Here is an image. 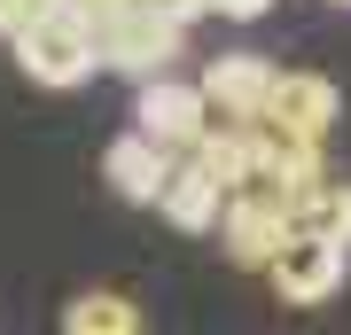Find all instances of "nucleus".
Here are the masks:
<instances>
[{"mask_svg": "<svg viewBox=\"0 0 351 335\" xmlns=\"http://www.w3.org/2000/svg\"><path fill=\"white\" fill-rule=\"evenodd\" d=\"M16 62H24V78H39V86H78L101 62V24L78 0H47V8L16 32Z\"/></svg>", "mask_w": 351, "mask_h": 335, "instance_id": "nucleus-1", "label": "nucleus"}, {"mask_svg": "<svg viewBox=\"0 0 351 335\" xmlns=\"http://www.w3.org/2000/svg\"><path fill=\"white\" fill-rule=\"evenodd\" d=\"M343 265H351V242L313 234V226H289L281 249L265 258V281L281 288V304H328L343 288Z\"/></svg>", "mask_w": 351, "mask_h": 335, "instance_id": "nucleus-2", "label": "nucleus"}, {"mask_svg": "<svg viewBox=\"0 0 351 335\" xmlns=\"http://www.w3.org/2000/svg\"><path fill=\"white\" fill-rule=\"evenodd\" d=\"M180 55V16L149 8V0H125V8L101 16V62L125 78H156L164 62Z\"/></svg>", "mask_w": 351, "mask_h": 335, "instance_id": "nucleus-3", "label": "nucleus"}, {"mask_svg": "<svg viewBox=\"0 0 351 335\" xmlns=\"http://www.w3.org/2000/svg\"><path fill=\"white\" fill-rule=\"evenodd\" d=\"M265 94H274V62L258 55H219L203 71V101H211V133H242V125L265 117Z\"/></svg>", "mask_w": 351, "mask_h": 335, "instance_id": "nucleus-4", "label": "nucleus"}, {"mask_svg": "<svg viewBox=\"0 0 351 335\" xmlns=\"http://www.w3.org/2000/svg\"><path fill=\"white\" fill-rule=\"evenodd\" d=\"M133 125L149 140H164V149H195L203 133H211V101H203V86H172V78H141V110H133Z\"/></svg>", "mask_w": 351, "mask_h": 335, "instance_id": "nucleus-5", "label": "nucleus"}, {"mask_svg": "<svg viewBox=\"0 0 351 335\" xmlns=\"http://www.w3.org/2000/svg\"><path fill=\"white\" fill-rule=\"evenodd\" d=\"M343 117V94L336 78L320 71H274V94H265V125H281V133H304V140H328Z\"/></svg>", "mask_w": 351, "mask_h": 335, "instance_id": "nucleus-6", "label": "nucleus"}, {"mask_svg": "<svg viewBox=\"0 0 351 335\" xmlns=\"http://www.w3.org/2000/svg\"><path fill=\"white\" fill-rule=\"evenodd\" d=\"M289 211H297V203L234 187V195H226V219H219V242H226V258H234V265H265V258L281 249V234H289Z\"/></svg>", "mask_w": 351, "mask_h": 335, "instance_id": "nucleus-7", "label": "nucleus"}, {"mask_svg": "<svg viewBox=\"0 0 351 335\" xmlns=\"http://www.w3.org/2000/svg\"><path fill=\"white\" fill-rule=\"evenodd\" d=\"M156 211L172 219V226H188V234H203V226H219V219H226V187L211 179V164H203L195 149H180V156H172V172H164Z\"/></svg>", "mask_w": 351, "mask_h": 335, "instance_id": "nucleus-8", "label": "nucleus"}, {"mask_svg": "<svg viewBox=\"0 0 351 335\" xmlns=\"http://www.w3.org/2000/svg\"><path fill=\"white\" fill-rule=\"evenodd\" d=\"M164 172H172V149L149 140L141 125H133L125 140H110V156H101V179H110L125 203H156L164 195Z\"/></svg>", "mask_w": 351, "mask_h": 335, "instance_id": "nucleus-9", "label": "nucleus"}, {"mask_svg": "<svg viewBox=\"0 0 351 335\" xmlns=\"http://www.w3.org/2000/svg\"><path fill=\"white\" fill-rule=\"evenodd\" d=\"M289 226H313V234H336V242H351V179H313L297 195V211H289Z\"/></svg>", "mask_w": 351, "mask_h": 335, "instance_id": "nucleus-10", "label": "nucleus"}, {"mask_svg": "<svg viewBox=\"0 0 351 335\" xmlns=\"http://www.w3.org/2000/svg\"><path fill=\"white\" fill-rule=\"evenodd\" d=\"M63 327H71V335H133L141 312H133L125 297H110V288H86L78 304H63Z\"/></svg>", "mask_w": 351, "mask_h": 335, "instance_id": "nucleus-11", "label": "nucleus"}, {"mask_svg": "<svg viewBox=\"0 0 351 335\" xmlns=\"http://www.w3.org/2000/svg\"><path fill=\"white\" fill-rule=\"evenodd\" d=\"M39 8H47V0H0V39H16V32H24Z\"/></svg>", "mask_w": 351, "mask_h": 335, "instance_id": "nucleus-12", "label": "nucleus"}, {"mask_svg": "<svg viewBox=\"0 0 351 335\" xmlns=\"http://www.w3.org/2000/svg\"><path fill=\"white\" fill-rule=\"evenodd\" d=\"M211 8H219V16H242V24H250V16H265L274 0H211Z\"/></svg>", "mask_w": 351, "mask_h": 335, "instance_id": "nucleus-13", "label": "nucleus"}, {"mask_svg": "<svg viewBox=\"0 0 351 335\" xmlns=\"http://www.w3.org/2000/svg\"><path fill=\"white\" fill-rule=\"evenodd\" d=\"M149 8H164V16H180V24H188V16H203L211 0H149Z\"/></svg>", "mask_w": 351, "mask_h": 335, "instance_id": "nucleus-14", "label": "nucleus"}, {"mask_svg": "<svg viewBox=\"0 0 351 335\" xmlns=\"http://www.w3.org/2000/svg\"><path fill=\"white\" fill-rule=\"evenodd\" d=\"M336 8H351V0H336Z\"/></svg>", "mask_w": 351, "mask_h": 335, "instance_id": "nucleus-15", "label": "nucleus"}]
</instances>
